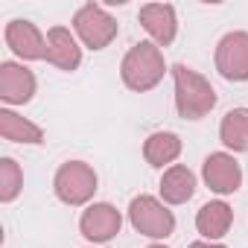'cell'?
I'll use <instances>...</instances> for the list:
<instances>
[{"label":"cell","instance_id":"cell-1","mask_svg":"<svg viewBox=\"0 0 248 248\" xmlns=\"http://www.w3.org/2000/svg\"><path fill=\"white\" fill-rule=\"evenodd\" d=\"M172 79H175V108L184 120H202L204 114H210V108L216 105V91L204 76H199L187 64H175Z\"/></svg>","mask_w":248,"mask_h":248},{"label":"cell","instance_id":"cell-2","mask_svg":"<svg viewBox=\"0 0 248 248\" xmlns=\"http://www.w3.org/2000/svg\"><path fill=\"white\" fill-rule=\"evenodd\" d=\"M164 53L158 50V44H152V41H140V44H135L129 53H126V59H123V67H120V73H123V82H126V88H132V91H152L161 79H164Z\"/></svg>","mask_w":248,"mask_h":248},{"label":"cell","instance_id":"cell-3","mask_svg":"<svg viewBox=\"0 0 248 248\" xmlns=\"http://www.w3.org/2000/svg\"><path fill=\"white\" fill-rule=\"evenodd\" d=\"M129 219H132V225H135L138 233L152 236V239H164V236H170V233L175 231V216H172V210H167V207H164L158 199H152V196H138V199H132V204H129Z\"/></svg>","mask_w":248,"mask_h":248},{"label":"cell","instance_id":"cell-4","mask_svg":"<svg viewBox=\"0 0 248 248\" xmlns=\"http://www.w3.org/2000/svg\"><path fill=\"white\" fill-rule=\"evenodd\" d=\"M56 196L64 202V204H85L93 193H96V172L82 164V161H70V164H62L59 172H56Z\"/></svg>","mask_w":248,"mask_h":248},{"label":"cell","instance_id":"cell-5","mask_svg":"<svg viewBox=\"0 0 248 248\" xmlns=\"http://www.w3.org/2000/svg\"><path fill=\"white\" fill-rule=\"evenodd\" d=\"M73 27L79 32V38L85 41V47H91V50H105L117 38V21L96 3H85L76 12Z\"/></svg>","mask_w":248,"mask_h":248},{"label":"cell","instance_id":"cell-6","mask_svg":"<svg viewBox=\"0 0 248 248\" xmlns=\"http://www.w3.org/2000/svg\"><path fill=\"white\" fill-rule=\"evenodd\" d=\"M216 70L228 82H248V32H228L219 41Z\"/></svg>","mask_w":248,"mask_h":248},{"label":"cell","instance_id":"cell-7","mask_svg":"<svg viewBox=\"0 0 248 248\" xmlns=\"http://www.w3.org/2000/svg\"><path fill=\"white\" fill-rule=\"evenodd\" d=\"M120 225H123V216L114 204H91L82 219H79V228H82V236L91 239V242H108L120 233Z\"/></svg>","mask_w":248,"mask_h":248},{"label":"cell","instance_id":"cell-8","mask_svg":"<svg viewBox=\"0 0 248 248\" xmlns=\"http://www.w3.org/2000/svg\"><path fill=\"white\" fill-rule=\"evenodd\" d=\"M202 175H204L207 187H210L213 193H219V196L236 193L239 184H242V170H239V164H236L231 155H225V152L207 155V161H204V167H202Z\"/></svg>","mask_w":248,"mask_h":248},{"label":"cell","instance_id":"cell-9","mask_svg":"<svg viewBox=\"0 0 248 248\" xmlns=\"http://www.w3.org/2000/svg\"><path fill=\"white\" fill-rule=\"evenodd\" d=\"M35 93V76L32 70L15 64V62H3L0 64V99L9 105H24L30 102Z\"/></svg>","mask_w":248,"mask_h":248},{"label":"cell","instance_id":"cell-10","mask_svg":"<svg viewBox=\"0 0 248 248\" xmlns=\"http://www.w3.org/2000/svg\"><path fill=\"white\" fill-rule=\"evenodd\" d=\"M6 44L12 47L15 56H21L27 62L47 59V41L41 38V32L30 21H9V27H6Z\"/></svg>","mask_w":248,"mask_h":248},{"label":"cell","instance_id":"cell-11","mask_svg":"<svg viewBox=\"0 0 248 248\" xmlns=\"http://www.w3.org/2000/svg\"><path fill=\"white\" fill-rule=\"evenodd\" d=\"M140 24H143V30L161 47H167V44L175 41L178 21H175V9L170 3H146V6H140Z\"/></svg>","mask_w":248,"mask_h":248},{"label":"cell","instance_id":"cell-12","mask_svg":"<svg viewBox=\"0 0 248 248\" xmlns=\"http://www.w3.org/2000/svg\"><path fill=\"white\" fill-rule=\"evenodd\" d=\"M47 62L59 70H76L82 62V50L76 44V38L70 35V30L64 27H53L47 32Z\"/></svg>","mask_w":248,"mask_h":248},{"label":"cell","instance_id":"cell-13","mask_svg":"<svg viewBox=\"0 0 248 248\" xmlns=\"http://www.w3.org/2000/svg\"><path fill=\"white\" fill-rule=\"evenodd\" d=\"M196 193V175L187 167H170L161 178V196L170 204H184Z\"/></svg>","mask_w":248,"mask_h":248},{"label":"cell","instance_id":"cell-14","mask_svg":"<svg viewBox=\"0 0 248 248\" xmlns=\"http://www.w3.org/2000/svg\"><path fill=\"white\" fill-rule=\"evenodd\" d=\"M231 222H233V210H231L225 202H207V204L199 210V216H196V228H199V233L207 236V239L225 236L228 228H231Z\"/></svg>","mask_w":248,"mask_h":248},{"label":"cell","instance_id":"cell-15","mask_svg":"<svg viewBox=\"0 0 248 248\" xmlns=\"http://www.w3.org/2000/svg\"><path fill=\"white\" fill-rule=\"evenodd\" d=\"M219 138L233 152H248V108H233L222 117Z\"/></svg>","mask_w":248,"mask_h":248},{"label":"cell","instance_id":"cell-16","mask_svg":"<svg viewBox=\"0 0 248 248\" xmlns=\"http://www.w3.org/2000/svg\"><path fill=\"white\" fill-rule=\"evenodd\" d=\"M0 135L12 143H41L44 140V132L35 123L18 117L15 111H0Z\"/></svg>","mask_w":248,"mask_h":248},{"label":"cell","instance_id":"cell-17","mask_svg":"<svg viewBox=\"0 0 248 248\" xmlns=\"http://www.w3.org/2000/svg\"><path fill=\"white\" fill-rule=\"evenodd\" d=\"M143 155L152 167H164V164H172L178 155H181V138L172 135V132H158V135H149L146 138V146H143Z\"/></svg>","mask_w":248,"mask_h":248},{"label":"cell","instance_id":"cell-18","mask_svg":"<svg viewBox=\"0 0 248 248\" xmlns=\"http://www.w3.org/2000/svg\"><path fill=\"white\" fill-rule=\"evenodd\" d=\"M24 187V175H21V167L12 161V158H3L0 161V202H12Z\"/></svg>","mask_w":248,"mask_h":248},{"label":"cell","instance_id":"cell-19","mask_svg":"<svg viewBox=\"0 0 248 248\" xmlns=\"http://www.w3.org/2000/svg\"><path fill=\"white\" fill-rule=\"evenodd\" d=\"M190 248H225V245H213V242H193Z\"/></svg>","mask_w":248,"mask_h":248},{"label":"cell","instance_id":"cell-20","mask_svg":"<svg viewBox=\"0 0 248 248\" xmlns=\"http://www.w3.org/2000/svg\"><path fill=\"white\" fill-rule=\"evenodd\" d=\"M149 248H164V245H149Z\"/></svg>","mask_w":248,"mask_h":248}]
</instances>
